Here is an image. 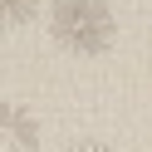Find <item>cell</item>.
Returning <instances> with one entry per match:
<instances>
[{"instance_id":"2","label":"cell","mask_w":152,"mask_h":152,"mask_svg":"<svg viewBox=\"0 0 152 152\" xmlns=\"http://www.w3.org/2000/svg\"><path fill=\"white\" fill-rule=\"evenodd\" d=\"M30 15V0H5V20H25Z\"/></svg>"},{"instance_id":"1","label":"cell","mask_w":152,"mask_h":152,"mask_svg":"<svg viewBox=\"0 0 152 152\" xmlns=\"http://www.w3.org/2000/svg\"><path fill=\"white\" fill-rule=\"evenodd\" d=\"M49 30L64 49L74 54H98L113 39V15L103 0H54L49 5Z\"/></svg>"},{"instance_id":"3","label":"cell","mask_w":152,"mask_h":152,"mask_svg":"<svg viewBox=\"0 0 152 152\" xmlns=\"http://www.w3.org/2000/svg\"><path fill=\"white\" fill-rule=\"evenodd\" d=\"M69 152H113V147H108V142H74Z\"/></svg>"}]
</instances>
